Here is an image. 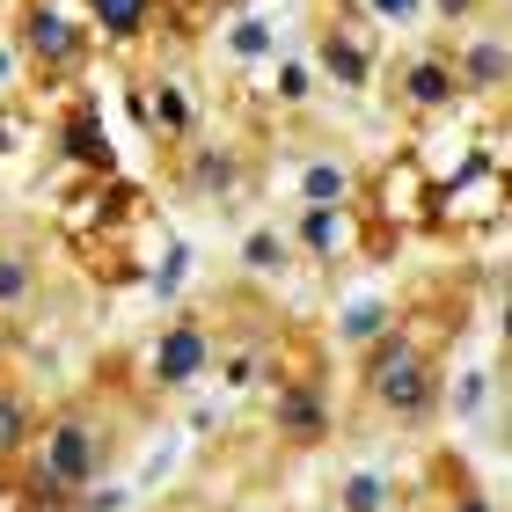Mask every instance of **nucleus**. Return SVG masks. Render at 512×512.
<instances>
[{
    "label": "nucleus",
    "instance_id": "nucleus-1",
    "mask_svg": "<svg viewBox=\"0 0 512 512\" xmlns=\"http://www.w3.org/2000/svg\"><path fill=\"white\" fill-rule=\"evenodd\" d=\"M22 461H30V491L37 498H81L88 483L103 476V461H110V432L96 425L88 410H59L52 425H37L30 432V447H22Z\"/></svg>",
    "mask_w": 512,
    "mask_h": 512
},
{
    "label": "nucleus",
    "instance_id": "nucleus-2",
    "mask_svg": "<svg viewBox=\"0 0 512 512\" xmlns=\"http://www.w3.org/2000/svg\"><path fill=\"white\" fill-rule=\"evenodd\" d=\"M359 388H366V403H374L381 417H395V425H425V417L439 410V366H432V352L410 330H381L374 344H366Z\"/></svg>",
    "mask_w": 512,
    "mask_h": 512
},
{
    "label": "nucleus",
    "instance_id": "nucleus-3",
    "mask_svg": "<svg viewBox=\"0 0 512 512\" xmlns=\"http://www.w3.org/2000/svg\"><path fill=\"white\" fill-rule=\"evenodd\" d=\"M15 52H22V66H37V74H52V81H66V74H81L88 66V37L66 22L52 0H22V30H15Z\"/></svg>",
    "mask_w": 512,
    "mask_h": 512
},
{
    "label": "nucleus",
    "instance_id": "nucleus-4",
    "mask_svg": "<svg viewBox=\"0 0 512 512\" xmlns=\"http://www.w3.org/2000/svg\"><path fill=\"white\" fill-rule=\"evenodd\" d=\"M147 374L154 388H198L205 374H213V322H198V315H176L169 330L154 337V359H147Z\"/></svg>",
    "mask_w": 512,
    "mask_h": 512
},
{
    "label": "nucleus",
    "instance_id": "nucleus-5",
    "mask_svg": "<svg viewBox=\"0 0 512 512\" xmlns=\"http://www.w3.org/2000/svg\"><path fill=\"white\" fill-rule=\"evenodd\" d=\"M315 59L344 96H366V88H374V52H366V37L344 30V22H322L315 30Z\"/></svg>",
    "mask_w": 512,
    "mask_h": 512
},
{
    "label": "nucleus",
    "instance_id": "nucleus-6",
    "mask_svg": "<svg viewBox=\"0 0 512 512\" xmlns=\"http://www.w3.org/2000/svg\"><path fill=\"white\" fill-rule=\"evenodd\" d=\"M395 88H403L410 110H447V103H461V81H454V59L447 52H410Z\"/></svg>",
    "mask_w": 512,
    "mask_h": 512
},
{
    "label": "nucleus",
    "instance_id": "nucleus-7",
    "mask_svg": "<svg viewBox=\"0 0 512 512\" xmlns=\"http://www.w3.org/2000/svg\"><path fill=\"white\" fill-rule=\"evenodd\" d=\"M293 249L337 264V256L352 249V205H300V213H293Z\"/></svg>",
    "mask_w": 512,
    "mask_h": 512
},
{
    "label": "nucleus",
    "instance_id": "nucleus-8",
    "mask_svg": "<svg viewBox=\"0 0 512 512\" xmlns=\"http://www.w3.org/2000/svg\"><path fill=\"white\" fill-rule=\"evenodd\" d=\"M278 439H286V447H315L322 432H330V403H322V388L315 381H293L286 395H278Z\"/></svg>",
    "mask_w": 512,
    "mask_h": 512
},
{
    "label": "nucleus",
    "instance_id": "nucleus-9",
    "mask_svg": "<svg viewBox=\"0 0 512 512\" xmlns=\"http://www.w3.org/2000/svg\"><path fill=\"white\" fill-rule=\"evenodd\" d=\"M454 59V81H461V96H505V44L498 37H469Z\"/></svg>",
    "mask_w": 512,
    "mask_h": 512
},
{
    "label": "nucleus",
    "instance_id": "nucleus-10",
    "mask_svg": "<svg viewBox=\"0 0 512 512\" xmlns=\"http://www.w3.org/2000/svg\"><path fill=\"white\" fill-rule=\"evenodd\" d=\"M37 293H44V264H37V249H22V242H0V315H22V308H37Z\"/></svg>",
    "mask_w": 512,
    "mask_h": 512
},
{
    "label": "nucleus",
    "instance_id": "nucleus-11",
    "mask_svg": "<svg viewBox=\"0 0 512 512\" xmlns=\"http://www.w3.org/2000/svg\"><path fill=\"white\" fill-rule=\"evenodd\" d=\"M147 118H154V132L169 139V147H183V139H191V125H198L191 88H183V81H147Z\"/></svg>",
    "mask_w": 512,
    "mask_h": 512
},
{
    "label": "nucleus",
    "instance_id": "nucleus-12",
    "mask_svg": "<svg viewBox=\"0 0 512 512\" xmlns=\"http://www.w3.org/2000/svg\"><path fill=\"white\" fill-rule=\"evenodd\" d=\"M183 147H191V139H183ZM183 183H191L198 198H227L242 183V161L227 147H191V154H183Z\"/></svg>",
    "mask_w": 512,
    "mask_h": 512
},
{
    "label": "nucleus",
    "instance_id": "nucleus-13",
    "mask_svg": "<svg viewBox=\"0 0 512 512\" xmlns=\"http://www.w3.org/2000/svg\"><path fill=\"white\" fill-rule=\"evenodd\" d=\"M300 205H352V161L315 154L308 169H300Z\"/></svg>",
    "mask_w": 512,
    "mask_h": 512
},
{
    "label": "nucleus",
    "instance_id": "nucleus-14",
    "mask_svg": "<svg viewBox=\"0 0 512 512\" xmlns=\"http://www.w3.org/2000/svg\"><path fill=\"white\" fill-rule=\"evenodd\" d=\"M161 0H88V15H96V30L110 44H139L147 37V22H154Z\"/></svg>",
    "mask_w": 512,
    "mask_h": 512
},
{
    "label": "nucleus",
    "instance_id": "nucleus-15",
    "mask_svg": "<svg viewBox=\"0 0 512 512\" xmlns=\"http://www.w3.org/2000/svg\"><path fill=\"white\" fill-rule=\"evenodd\" d=\"M37 432V410L22 388H0V461H22V447H30Z\"/></svg>",
    "mask_w": 512,
    "mask_h": 512
},
{
    "label": "nucleus",
    "instance_id": "nucleus-16",
    "mask_svg": "<svg viewBox=\"0 0 512 512\" xmlns=\"http://www.w3.org/2000/svg\"><path fill=\"white\" fill-rule=\"evenodd\" d=\"M66 147H74V161H88V169H110V139L96 132V110H74V118H66Z\"/></svg>",
    "mask_w": 512,
    "mask_h": 512
},
{
    "label": "nucleus",
    "instance_id": "nucleus-17",
    "mask_svg": "<svg viewBox=\"0 0 512 512\" xmlns=\"http://www.w3.org/2000/svg\"><path fill=\"white\" fill-rule=\"evenodd\" d=\"M381 322H388L381 300H359V308L344 315V337H352V344H374V337H381Z\"/></svg>",
    "mask_w": 512,
    "mask_h": 512
},
{
    "label": "nucleus",
    "instance_id": "nucleus-18",
    "mask_svg": "<svg viewBox=\"0 0 512 512\" xmlns=\"http://www.w3.org/2000/svg\"><path fill=\"white\" fill-rule=\"evenodd\" d=\"M242 256H249L256 271H286V256H293V242H286V235H249V249H242Z\"/></svg>",
    "mask_w": 512,
    "mask_h": 512
},
{
    "label": "nucleus",
    "instance_id": "nucleus-19",
    "mask_svg": "<svg viewBox=\"0 0 512 512\" xmlns=\"http://www.w3.org/2000/svg\"><path fill=\"white\" fill-rule=\"evenodd\" d=\"M344 512H381V483L374 476H352V483H344Z\"/></svg>",
    "mask_w": 512,
    "mask_h": 512
},
{
    "label": "nucleus",
    "instance_id": "nucleus-20",
    "mask_svg": "<svg viewBox=\"0 0 512 512\" xmlns=\"http://www.w3.org/2000/svg\"><path fill=\"white\" fill-rule=\"evenodd\" d=\"M425 8H432L439 22H469V15L483 8V0H425Z\"/></svg>",
    "mask_w": 512,
    "mask_h": 512
},
{
    "label": "nucleus",
    "instance_id": "nucleus-21",
    "mask_svg": "<svg viewBox=\"0 0 512 512\" xmlns=\"http://www.w3.org/2000/svg\"><path fill=\"white\" fill-rule=\"evenodd\" d=\"M374 15H388V22H410V15H425V0H374Z\"/></svg>",
    "mask_w": 512,
    "mask_h": 512
},
{
    "label": "nucleus",
    "instance_id": "nucleus-22",
    "mask_svg": "<svg viewBox=\"0 0 512 512\" xmlns=\"http://www.w3.org/2000/svg\"><path fill=\"white\" fill-rule=\"evenodd\" d=\"M264 44H271L264 22H242V30H235V52H264Z\"/></svg>",
    "mask_w": 512,
    "mask_h": 512
},
{
    "label": "nucleus",
    "instance_id": "nucleus-23",
    "mask_svg": "<svg viewBox=\"0 0 512 512\" xmlns=\"http://www.w3.org/2000/svg\"><path fill=\"white\" fill-rule=\"evenodd\" d=\"M447 512H498V505H491V498H476V491H469V498H454Z\"/></svg>",
    "mask_w": 512,
    "mask_h": 512
},
{
    "label": "nucleus",
    "instance_id": "nucleus-24",
    "mask_svg": "<svg viewBox=\"0 0 512 512\" xmlns=\"http://www.w3.org/2000/svg\"><path fill=\"white\" fill-rule=\"evenodd\" d=\"M15 66H22V52H8V44H0V88L15 81Z\"/></svg>",
    "mask_w": 512,
    "mask_h": 512
},
{
    "label": "nucleus",
    "instance_id": "nucleus-25",
    "mask_svg": "<svg viewBox=\"0 0 512 512\" xmlns=\"http://www.w3.org/2000/svg\"><path fill=\"white\" fill-rule=\"evenodd\" d=\"M8 352H15V330H8V315H0V366H8Z\"/></svg>",
    "mask_w": 512,
    "mask_h": 512
}]
</instances>
